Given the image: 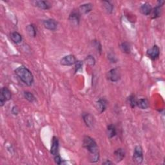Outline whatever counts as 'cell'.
<instances>
[{
  "mask_svg": "<svg viewBox=\"0 0 165 165\" xmlns=\"http://www.w3.org/2000/svg\"><path fill=\"white\" fill-rule=\"evenodd\" d=\"M108 78L110 81L117 82L121 78V73L118 68L111 69L108 73Z\"/></svg>",
  "mask_w": 165,
  "mask_h": 165,
  "instance_id": "obj_5",
  "label": "cell"
},
{
  "mask_svg": "<svg viewBox=\"0 0 165 165\" xmlns=\"http://www.w3.org/2000/svg\"><path fill=\"white\" fill-rule=\"evenodd\" d=\"M15 73L21 81L27 86H31L34 82V76L32 72L24 66H19L15 70Z\"/></svg>",
  "mask_w": 165,
  "mask_h": 165,
  "instance_id": "obj_2",
  "label": "cell"
},
{
  "mask_svg": "<svg viewBox=\"0 0 165 165\" xmlns=\"http://www.w3.org/2000/svg\"><path fill=\"white\" fill-rule=\"evenodd\" d=\"M128 102L130 103V106L132 108H135L136 106V103H137V99L136 98V96L134 95H131L130 97H128Z\"/></svg>",
  "mask_w": 165,
  "mask_h": 165,
  "instance_id": "obj_25",
  "label": "cell"
},
{
  "mask_svg": "<svg viewBox=\"0 0 165 165\" xmlns=\"http://www.w3.org/2000/svg\"><path fill=\"white\" fill-rule=\"evenodd\" d=\"M92 44H93V47L96 49V50L98 52H99V53H101L102 47H101V44H100V43L98 41H96V40H93V41H92Z\"/></svg>",
  "mask_w": 165,
  "mask_h": 165,
  "instance_id": "obj_26",
  "label": "cell"
},
{
  "mask_svg": "<svg viewBox=\"0 0 165 165\" xmlns=\"http://www.w3.org/2000/svg\"><path fill=\"white\" fill-rule=\"evenodd\" d=\"M35 5L38 8L43 10H48L50 8V4L45 1H36L35 2Z\"/></svg>",
  "mask_w": 165,
  "mask_h": 165,
  "instance_id": "obj_17",
  "label": "cell"
},
{
  "mask_svg": "<svg viewBox=\"0 0 165 165\" xmlns=\"http://www.w3.org/2000/svg\"><path fill=\"white\" fill-rule=\"evenodd\" d=\"M161 6L157 5L151 11V18L156 19L157 18V17H160V14H161Z\"/></svg>",
  "mask_w": 165,
  "mask_h": 165,
  "instance_id": "obj_20",
  "label": "cell"
},
{
  "mask_svg": "<svg viewBox=\"0 0 165 165\" xmlns=\"http://www.w3.org/2000/svg\"><path fill=\"white\" fill-rule=\"evenodd\" d=\"M11 92L7 87H3L1 89V95H0V106H3L5 102L11 99Z\"/></svg>",
  "mask_w": 165,
  "mask_h": 165,
  "instance_id": "obj_4",
  "label": "cell"
},
{
  "mask_svg": "<svg viewBox=\"0 0 165 165\" xmlns=\"http://www.w3.org/2000/svg\"><path fill=\"white\" fill-rule=\"evenodd\" d=\"M114 156L117 162H120L125 157V151L123 148H118L114 151Z\"/></svg>",
  "mask_w": 165,
  "mask_h": 165,
  "instance_id": "obj_14",
  "label": "cell"
},
{
  "mask_svg": "<svg viewBox=\"0 0 165 165\" xmlns=\"http://www.w3.org/2000/svg\"><path fill=\"white\" fill-rule=\"evenodd\" d=\"M108 59L110 60V62H112V63H116V61H117V59H116V57H115L112 53H109L108 56Z\"/></svg>",
  "mask_w": 165,
  "mask_h": 165,
  "instance_id": "obj_30",
  "label": "cell"
},
{
  "mask_svg": "<svg viewBox=\"0 0 165 165\" xmlns=\"http://www.w3.org/2000/svg\"><path fill=\"white\" fill-rule=\"evenodd\" d=\"M43 25L47 29L50 30L52 31L56 30L57 27V21L53 19H48L44 20Z\"/></svg>",
  "mask_w": 165,
  "mask_h": 165,
  "instance_id": "obj_10",
  "label": "cell"
},
{
  "mask_svg": "<svg viewBox=\"0 0 165 165\" xmlns=\"http://www.w3.org/2000/svg\"><path fill=\"white\" fill-rule=\"evenodd\" d=\"M26 30H27V32L30 36L33 38L35 37V35H36V29H35L34 25L31 24L28 25L26 26Z\"/></svg>",
  "mask_w": 165,
  "mask_h": 165,
  "instance_id": "obj_21",
  "label": "cell"
},
{
  "mask_svg": "<svg viewBox=\"0 0 165 165\" xmlns=\"http://www.w3.org/2000/svg\"><path fill=\"white\" fill-rule=\"evenodd\" d=\"M112 164L113 163L112 162H111V161H110V160H107L106 162L102 163V164H106V165H108V164Z\"/></svg>",
  "mask_w": 165,
  "mask_h": 165,
  "instance_id": "obj_32",
  "label": "cell"
},
{
  "mask_svg": "<svg viewBox=\"0 0 165 165\" xmlns=\"http://www.w3.org/2000/svg\"><path fill=\"white\" fill-rule=\"evenodd\" d=\"M85 61L87 62V63L90 66H93L96 63V60L94 59V57L92 56H88L85 60Z\"/></svg>",
  "mask_w": 165,
  "mask_h": 165,
  "instance_id": "obj_27",
  "label": "cell"
},
{
  "mask_svg": "<svg viewBox=\"0 0 165 165\" xmlns=\"http://www.w3.org/2000/svg\"><path fill=\"white\" fill-rule=\"evenodd\" d=\"M69 21L72 25L77 26L79 23L80 13L79 11H73L69 16Z\"/></svg>",
  "mask_w": 165,
  "mask_h": 165,
  "instance_id": "obj_9",
  "label": "cell"
},
{
  "mask_svg": "<svg viewBox=\"0 0 165 165\" xmlns=\"http://www.w3.org/2000/svg\"><path fill=\"white\" fill-rule=\"evenodd\" d=\"M136 106L141 109H147L149 107V102L146 98H142L137 100Z\"/></svg>",
  "mask_w": 165,
  "mask_h": 165,
  "instance_id": "obj_16",
  "label": "cell"
},
{
  "mask_svg": "<svg viewBox=\"0 0 165 165\" xmlns=\"http://www.w3.org/2000/svg\"><path fill=\"white\" fill-rule=\"evenodd\" d=\"M59 151V140L56 137H53L52 141V146L50 148V153L53 156L58 154Z\"/></svg>",
  "mask_w": 165,
  "mask_h": 165,
  "instance_id": "obj_11",
  "label": "cell"
},
{
  "mask_svg": "<svg viewBox=\"0 0 165 165\" xmlns=\"http://www.w3.org/2000/svg\"><path fill=\"white\" fill-rule=\"evenodd\" d=\"M12 113L14 115H17V114H18V109H17L16 106L13 107L12 109Z\"/></svg>",
  "mask_w": 165,
  "mask_h": 165,
  "instance_id": "obj_31",
  "label": "cell"
},
{
  "mask_svg": "<svg viewBox=\"0 0 165 165\" xmlns=\"http://www.w3.org/2000/svg\"><path fill=\"white\" fill-rule=\"evenodd\" d=\"M117 134V131L115 127L114 124H109V125L107 127V135L109 138H112L114 136H116Z\"/></svg>",
  "mask_w": 165,
  "mask_h": 165,
  "instance_id": "obj_19",
  "label": "cell"
},
{
  "mask_svg": "<svg viewBox=\"0 0 165 165\" xmlns=\"http://www.w3.org/2000/svg\"><path fill=\"white\" fill-rule=\"evenodd\" d=\"M24 97L29 102H33L35 100V97L32 93L30 92H25L23 93Z\"/></svg>",
  "mask_w": 165,
  "mask_h": 165,
  "instance_id": "obj_24",
  "label": "cell"
},
{
  "mask_svg": "<svg viewBox=\"0 0 165 165\" xmlns=\"http://www.w3.org/2000/svg\"><path fill=\"white\" fill-rule=\"evenodd\" d=\"M146 53L151 60H155L156 59H157L159 56V48L157 45H154L147 50Z\"/></svg>",
  "mask_w": 165,
  "mask_h": 165,
  "instance_id": "obj_8",
  "label": "cell"
},
{
  "mask_svg": "<svg viewBox=\"0 0 165 165\" xmlns=\"http://www.w3.org/2000/svg\"><path fill=\"white\" fill-rule=\"evenodd\" d=\"M10 37L12 41L16 44L20 43L22 41V36L20 34L17 32H12L10 35Z\"/></svg>",
  "mask_w": 165,
  "mask_h": 165,
  "instance_id": "obj_18",
  "label": "cell"
},
{
  "mask_svg": "<svg viewBox=\"0 0 165 165\" xmlns=\"http://www.w3.org/2000/svg\"><path fill=\"white\" fill-rule=\"evenodd\" d=\"M151 11H152V7L148 3H145L141 6L140 11L143 15L148 16L151 14Z\"/></svg>",
  "mask_w": 165,
  "mask_h": 165,
  "instance_id": "obj_13",
  "label": "cell"
},
{
  "mask_svg": "<svg viewBox=\"0 0 165 165\" xmlns=\"http://www.w3.org/2000/svg\"><path fill=\"white\" fill-rule=\"evenodd\" d=\"M92 5L91 3H86L81 5L79 7V12L80 14H87L92 10Z\"/></svg>",
  "mask_w": 165,
  "mask_h": 165,
  "instance_id": "obj_15",
  "label": "cell"
},
{
  "mask_svg": "<svg viewBox=\"0 0 165 165\" xmlns=\"http://www.w3.org/2000/svg\"><path fill=\"white\" fill-rule=\"evenodd\" d=\"M121 50L123 52L125 53H130L131 51V47L130 44H129L128 42H123L121 44Z\"/></svg>",
  "mask_w": 165,
  "mask_h": 165,
  "instance_id": "obj_22",
  "label": "cell"
},
{
  "mask_svg": "<svg viewBox=\"0 0 165 165\" xmlns=\"http://www.w3.org/2000/svg\"><path fill=\"white\" fill-rule=\"evenodd\" d=\"M54 160L57 164H61L62 163V159L61 158L59 154L54 156Z\"/></svg>",
  "mask_w": 165,
  "mask_h": 165,
  "instance_id": "obj_29",
  "label": "cell"
},
{
  "mask_svg": "<svg viewBox=\"0 0 165 165\" xmlns=\"http://www.w3.org/2000/svg\"><path fill=\"white\" fill-rule=\"evenodd\" d=\"M102 3H103V6L105 8L106 11L108 13H109V14H111V13L112 12L113 8H114V6L112 4L108 1L102 2Z\"/></svg>",
  "mask_w": 165,
  "mask_h": 165,
  "instance_id": "obj_23",
  "label": "cell"
},
{
  "mask_svg": "<svg viewBox=\"0 0 165 165\" xmlns=\"http://www.w3.org/2000/svg\"><path fill=\"white\" fill-rule=\"evenodd\" d=\"M76 58L74 55H68L63 57L60 60V64L63 66H71L76 63Z\"/></svg>",
  "mask_w": 165,
  "mask_h": 165,
  "instance_id": "obj_6",
  "label": "cell"
},
{
  "mask_svg": "<svg viewBox=\"0 0 165 165\" xmlns=\"http://www.w3.org/2000/svg\"><path fill=\"white\" fill-rule=\"evenodd\" d=\"M75 72H77L78 71L81 70L83 67V63L81 61H77L75 63Z\"/></svg>",
  "mask_w": 165,
  "mask_h": 165,
  "instance_id": "obj_28",
  "label": "cell"
},
{
  "mask_svg": "<svg viewBox=\"0 0 165 165\" xmlns=\"http://www.w3.org/2000/svg\"><path fill=\"white\" fill-rule=\"evenodd\" d=\"M108 106V101L105 99H99L96 102V106L97 110L100 113L104 112Z\"/></svg>",
  "mask_w": 165,
  "mask_h": 165,
  "instance_id": "obj_12",
  "label": "cell"
},
{
  "mask_svg": "<svg viewBox=\"0 0 165 165\" xmlns=\"http://www.w3.org/2000/svg\"><path fill=\"white\" fill-rule=\"evenodd\" d=\"M83 119L86 124V125L89 128H93L95 124L94 117L90 113H84L83 114Z\"/></svg>",
  "mask_w": 165,
  "mask_h": 165,
  "instance_id": "obj_7",
  "label": "cell"
},
{
  "mask_svg": "<svg viewBox=\"0 0 165 165\" xmlns=\"http://www.w3.org/2000/svg\"><path fill=\"white\" fill-rule=\"evenodd\" d=\"M83 148L89 152V159L91 163H96L99 159V150L96 142L89 136H84L83 140Z\"/></svg>",
  "mask_w": 165,
  "mask_h": 165,
  "instance_id": "obj_1",
  "label": "cell"
},
{
  "mask_svg": "<svg viewBox=\"0 0 165 165\" xmlns=\"http://www.w3.org/2000/svg\"><path fill=\"white\" fill-rule=\"evenodd\" d=\"M133 160L136 164H141L143 160V152L142 147L139 145L135 147L133 155Z\"/></svg>",
  "mask_w": 165,
  "mask_h": 165,
  "instance_id": "obj_3",
  "label": "cell"
}]
</instances>
